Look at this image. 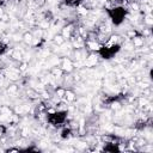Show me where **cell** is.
I'll return each instance as SVG.
<instances>
[{
    "label": "cell",
    "instance_id": "obj_2",
    "mask_svg": "<svg viewBox=\"0 0 153 153\" xmlns=\"http://www.w3.org/2000/svg\"><path fill=\"white\" fill-rule=\"evenodd\" d=\"M65 73H67V74H71L72 72H73V69H74V63H73V61L71 60V59H68V57H62L61 60H60V66H59Z\"/></svg>",
    "mask_w": 153,
    "mask_h": 153
},
{
    "label": "cell",
    "instance_id": "obj_20",
    "mask_svg": "<svg viewBox=\"0 0 153 153\" xmlns=\"http://www.w3.org/2000/svg\"><path fill=\"white\" fill-rule=\"evenodd\" d=\"M20 148H7L6 152H19Z\"/></svg>",
    "mask_w": 153,
    "mask_h": 153
},
{
    "label": "cell",
    "instance_id": "obj_7",
    "mask_svg": "<svg viewBox=\"0 0 153 153\" xmlns=\"http://www.w3.org/2000/svg\"><path fill=\"white\" fill-rule=\"evenodd\" d=\"M50 74H51L54 78H56V79H61V78L63 76L65 72H63L60 67H54V68L50 71Z\"/></svg>",
    "mask_w": 153,
    "mask_h": 153
},
{
    "label": "cell",
    "instance_id": "obj_19",
    "mask_svg": "<svg viewBox=\"0 0 153 153\" xmlns=\"http://www.w3.org/2000/svg\"><path fill=\"white\" fill-rule=\"evenodd\" d=\"M131 8H133V11H137V10H139V5H137L136 2H135V4L133 2V4H131Z\"/></svg>",
    "mask_w": 153,
    "mask_h": 153
},
{
    "label": "cell",
    "instance_id": "obj_1",
    "mask_svg": "<svg viewBox=\"0 0 153 153\" xmlns=\"http://www.w3.org/2000/svg\"><path fill=\"white\" fill-rule=\"evenodd\" d=\"M109 14H110V17H111V19L115 24H120V23L123 22L124 17H126V10L121 6H117V7L110 8Z\"/></svg>",
    "mask_w": 153,
    "mask_h": 153
},
{
    "label": "cell",
    "instance_id": "obj_10",
    "mask_svg": "<svg viewBox=\"0 0 153 153\" xmlns=\"http://www.w3.org/2000/svg\"><path fill=\"white\" fill-rule=\"evenodd\" d=\"M143 37H141V36H136V37H134L133 38V45L134 47H136V48H140V47H142L143 45Z\"/></svg>",
    "mask_w": 153,
    "mask_h": 153
},
{
    "label": "cell",
    "instance_id": "obj_18",
    "mask_svg": "<svg viewBox=\"0 0 153 153\" xmlns=\"http://www.w3.org/2000/svg\"><path fill=\"white\" fill-rule=\"evenodd\" d=\"M6 49H7V48H6V44L0 41V54H4V53L6 51Z\"/></svg>",
    "mask_w": 153,
    "mask_h": 153
},
{
    "label": "cell",
    "instance_id": "obj_13",
    "mask_svg": "<svg viewBox=\"0 0 153 153\" xmlns=\"http://www.w3.org/2000/svg\"><path fill=\"white\" fill-rule=\"evenodd\" d=\"M65 91H66V88H63V87H57V88H55V94H56V97H57L59 99H62L63 96H65Z\"/></svg>",
    "mask_w": 153,
    "mask_h": 153
},
{
    "label": "cell",
    "instance_id": "obj_5",
    "mask_svg": "<svg viewBox=\"0 0 153 153\" xmlns=\"http://www.w3.org/2000/svg\"><path fill=\"white\" fill-rule=\"evenodd\" d=\"M33 33L31 32V31H26V32H24L23 35H22V41H23V43L24 44H26V45H31L32 44V42H33Z\"/></svg>",
    "mask_w": 153,
    "mask_h": 153
},
{
    "label": "cell",
    "instance_id": "obj_21",
    "mask_svg": "<svg viewBox=\"0 0 153 153\" xmlns=\"http://www.w3.org/2000/svg\"><path fill=\"white\" fill-rule=\"evenodd\" d=\"M108 1H110V2H116V1H118V0H108Z\"/></svg>",
    "mask_w": 153,
    "mask_h": 153
},
{
    "label": "cell",
    "instance_id": "obj_8",
    "mask_svg": "<svg viewBox=\"0 0 153 153\" xmlns=\"http://www.w3.org/2000/svg\"><path fill=\"white\" fill-rule=\"evenodd\" d=\"M97 60H98V57H97L96 55H90L88 57H86V61H85V65H86L87 67H91V66H94V65L97 63Z\"/></svg>",
    "mask_w": 153,
    "mask_h": 153
},
{
    "label": "cell",
    "instance_id": "obj_12",
    "mask_svg": "<svg viewBox=\"0 0 153 153\" xmlns=\"http://www.w3.org/2000/svg\"><path fill=\"white\" fill-rule=\"evenodd\" d=\"M18 90H19V87H18V85H16V84H12V85H10V86L7 87V92H8L10 94H17V93H18Z\"/></svg>",
    "mask_w": 153,
    "mask_h": 153
},
{
    "label": "cell",
    "instance_id": "obj_15",
    "mask_svg": "<svg viewBox=\"0 0 153 153\" xmlns=\"http://www.w3.org/2000/svg\"><path fill=\"white\" fill-rule=\"evenodd\" d=\"M143 23H145L146 25H148V26H151V25L153 24V19H152V14H151V13H148V14H146V16H145Z\"/></svg>",
    "mask_w": 153,
    "mask_h": 153
},
{
    "label": "cell",
    "instance_id": "obj_17",
    "mask_svg": "<svg viewBox=\"0 0 153 153\" xmlns=\"http://www.w3.org/2000/svg\"><path fill=\"white\" fill-rule=\"evenodd\" d=\"M127 36L129 37V38H134V37H136V36H139V33L133 29V30H130V31H128L127 32Z\"/></svg>",
    "mask_w": 153,
    "mask_h": 153
},
{
    "label": "cell",
    "instance_id": "obj_3",
    "mask_svg": "<svg viewBox=\"0 0 153 153\" xmlns=\"http://www.w3.org/2000/svg\"><path fill=\"white\" fill-rule=\"evenodd\" d=\"M100 141L102 143H115V145H118L121 142V140L117 136L111 135V134H103L100 136Z\"/></svg>",
    "mask_w": 153,
    "mask_h": 153
},
{
    "label": "cell",
    "instance_id": "obj_23",
    "mask_svg": "<svg viewBox=\"0 0 153 153\" xmlns=\"http://www.w3.org/2000/svg\"><path fill=\"white\" fill-rule=\"evenodd\" d=\"M131 1H133V0H131Z\"/></svg>",
    "mask_w": 153,
    "mask_h": 153
},
{
    "label": "cell",
    "instance_id": "obj_22",
    "mask_svg": "<svg viewBox=\"0 0 153 153\" xmlns=\"http://www.w3.org/2000/svg\"><path fill=\"white\" fill-rule=\"evenodd\" d=\"M0 5H1V0H0Z\"/></svg>",
    "mask_w": 153,
    "mask_h": 153
},
{
    "label": "cell",
    "instance_id": "obj_14",
    "mask_svg": "<svg viewBox=\"0 0 153 153\" xmlns=\"http://www.w3.org/2000/svg\"><path fill=\"white\" fill-rule=\"evenodd\" d=\"M71 134H72V129L69 127L68 128H63L62 131H61V137L62 139H67V137L71 136Z\"/></svg>",
    "mask_w": 153,
    "mask_h": 153
},
{
    "label": "cell",
    "instance_id": "obj_9",
    "mask_svg": "<svg viewBox=\"0 0 153 153\" xmlns=\"http://www.w3.org/2000/svg\"><path fill=\"white\" fill-rule=\"evenodd\" d=\"M53 42H54V44H56V45H62V44L66 42V39L63 38V36H62L61 33H57V35L54 36Z\"/></svg>",
    "mask_w": 153,
    "mask_h": 153
},
{
    "label": "cell",
    "instance_id": "obj_4",
    "mask_svg": "<svg viewBox=\"0 0 153 153\" xmlns=\"http://www.w3.org/2000/svg\"><path fill=\"white\" fill-rule=\"evenodd\" d=\"M63 98H65V100H66L67 103H73V102L76 100V94H75V92H74L73 90H71V88H66Z\"/></svg>",
    "mask_w": 153,
    "mask_h": 153
},
{
    "label": "cell",
    "instance_id": "obj_11",
    "mask_svg": "<svg viewBox=\"0 0 153 153\" xmlns=\"http://www.w3.org/2000/svg\"><path fill=\"white\" fill-rule=\"evenodd\" d=\"M53 19H54V14H53V12H51V11H45L44 14H43V20L50 23Z\"/></svg>",
    "mask_w": 153,
    "mask_h": 153
},
{
    "label": "cell",
    "instance_id": "obj_16",
    "mask_svg": "<svg viewBox=\"0 0 153 153\" xmlns=\"http://www.w3.org/2000/svg\"><path fill=\"white\" fill-rule=\"evenodd\" d=\"M33 4L37 6V7H43L45 4H47V0H32Z\"/></svg>",
    "mask_w": 153,
    "mask_h": 153
},
{
    "label": "cell",
    "instance_id": "obj_6",
    "mask_svg": "<svg viewBox=\"0 0 153 153\" xmlns=\"http://www.w3.org/2000/svg\"><path fill=\"white\" fill-rule=\"evenodd\" d=\"M25 93H26V96L29 97V99H38L39 97H41V94H39V92H37L35 88H32V87H26V90H25Z\"/></svg>",
    "mask_w": 153,
    "mask_h": 153
}]
</instances>
